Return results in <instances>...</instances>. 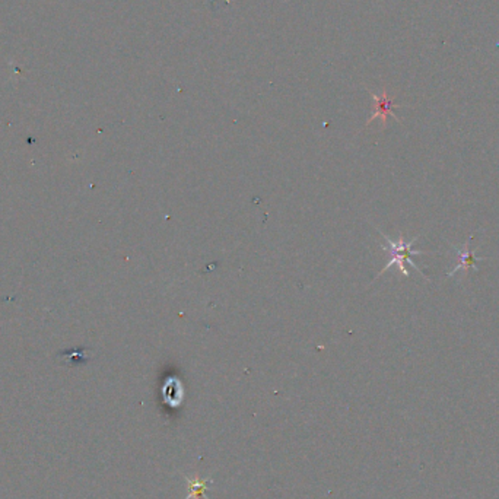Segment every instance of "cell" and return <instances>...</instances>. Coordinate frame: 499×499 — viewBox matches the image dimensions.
Wrapping results in <instances>:
<instances>
[{
	"mask_svg": "<svg viewBox=\"0 0 499 499\" xmlns=\"http://www.w3.org/2000/svg\"><path fill=\"white\" fill-rule=\"evenodd\" d=\"M380 234L383 235L384 241L387 243L385 246L381 244V248L388 253V262H387V265L383 267V270L378 273V276H381V275H383L384 272H387L390 267L396 266V267L402 272V275H403L404 277H409L410 273H409L406 265H410L416 272H419V275H421L425 280L431 282V279H428V277L425 276V273L419 269V266H416L414 262H411V258H410L411 255L432 254V253H429V251H421V250H414V248H411V247H414V244L418 241L419 236H415L414 240H410V241H404L403 235L400 234L397 241H392V240H390V238H388L387 235H384L381 231H380Z\"/></svg>",
	"mask_w": 499,
	"mask_h": 499,
	"instance_id": "obj_1",
	"label": "cell"
},
{
	"mask_svg": "<svg viewBox=\"0 0 499 499\" xmlns=\"http://www.w3.org/2000/svg\"><path fill=\"white\" fill-rule=\"evenodd\" d=\"M371 97H373V100H374V105H375V107H374L373 116L370 117V120L366 121V126L370 124L371 121H374L375 119H381V126L385 127L388 117H393V119H396V121L400 123V120L396 117V114H395L393 110H395V108H400L402 105H400V104H396L392 98H390L385 90H383V92H381L380 95L371 92Z\"/></svg>",
	"mask_w": 499,
	"mask_h": 499,
	"instance_id": "obj_2",
	"label": "cell"
},
{
	"mask_svg": "<svg viewBox=\"0 0 499 499\" xmlns=\"http://www.w3.org/2000/svg\"><path fill=\"white\" fill-rule=\"evenodd\" d=\"M471 238H473V232L467 236V240H466V243L463 244L462 248H459L457 246H451L452 250H454L455 257L459 258V265L455 266L452 270H450V273H447L448 277L454 276L459 270L467 272L469 269H473L474 272H477V270H479V267H477L476 262H483V260H486V257H477V255H474V253L471 250H469V244L471 241Z\"/></svg>",
	"mask_w": 499,
	"mask_h": 499,
	"instance_id": "obj_3",
	"label": "cell"
},
{
	"mask_svg": "<svg viewBox=\"0 0 499 499\" xmlns=\"http://www.w3.org/2000/svg\"><path fill=\"white\" fill-rule=\"evenodd\" d=\"M162 395H164V400L167 404L172 406V407H177L183 403L184 400V387H183V383L176 378V377H171L165 381L164 384V388H162Z\"/></svg>",
	"mask_w": 499,
	"mask_h": 499,
	"instance_id": "obj_4",
	"label": "cell"
},
{
	"mask_svg": "<svg viewBox=\"0 0 499 499\" xmlns=\"http://www.w3.org/2000/svg\"><path fill=\"white\" fill-rule=\"evenodd\" d=\"M184 479L187 482V489H188V495L184 499H196V498H203V499H209L206 496V492L210 489V485L213 483L212 479H199L198 476H184Z\"/></svg>",
	"mask_w": 499,
	"mask_h": 499,
	"instance_id": "obj_5",
	"label": "cell"
}]
</instances>
